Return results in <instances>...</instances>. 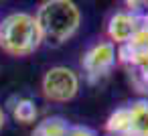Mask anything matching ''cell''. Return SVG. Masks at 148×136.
I'll use <instances>...</instances> for the list:
<instances>
[{
	"label": "cell",
	"mask_w": 148,
	"mask_h": 136,
	"mask_svg": "<svg viewBox=\"0 0 148 136\" xmlns=\"http://www.w3.org/2000/svg\"><path fill=\"white\" fill-rule=\"evenodd\" d=\"M35 21L39 25L43 45L61 47L79 31L81 10L71 0H47L39 4Z\"/></svg>",
	"instance_id": "6da1fadb"
},
{
	"label": "cell",
	"mask_w": 148,
	"mask_h": 136,
	"mask_svg": "<svg viewBox=\"0 0 148 136\" xmlns=\"http://www.w3.org/2000/svg\"><path fill=\"white\" fill-rule=\"evenodd\" d=\"M43 45L35 14L18 10L0 21V49L10 57H29Z\"/></svg>",
	"instance_id": "7a4b0ae2"
},
{
	"label": "cell",
	"mask_w": 148,
	"mask_h": 136,
	"mask_svg": "<svg viewBox=\"0 0 148 136\" xmlns=\"http://www.w3.org/2000/svg\"><path fill=\"white\" fill-rule=\"evenodd\" d=\"M41 93L47 102L67 104L79 93V75L65 65H55L41 79Z\"/></svg>",
	"instance_id": "3957f363"
},
{
	"label": "cell",
	"mask_w": 148,
	"mask_h": 136,
	"mask_svg": "<svg viewBox=\"0 0 148 136\" xmlns=\"http://www.w3.org/2000/svg\"><path fill=\"white\" fill-rule=\"evenodd\" d=\"M116 63H118V49L110 41H99V43L91 45L81 59V67H83L85 79L89 83L103 81L112 73Z\"/></svg>",
	"instance_id": "277c9868"
},
{
	"label": "cell",
	"mask_w": 148,
	"mask_h": 136,
	"mask_svg": "<svg viewBox=\"0 0 148 136\" xmlns=\"http://www.w3.org/2000/svg\"><path fill=\"white\" fill-rule=\"evenodd\" d=\"M142 27H144V21L134 10H118L108 21V37H110V43H114V45L128 43Z\"/></svg>",
	"instance_id": "5b68a950"
},
{
	"label": "cell",
	"mask_w": 148,
	"mask_h": 136,
	"mask_svg": "<svg viewBox=\"0 0 148 136\" xmlns=\"http://www.w3.org/2000/svg\"><path fill=\"white\" fill-rule=\"evenodd\" d=\"M118 61L128 69H140L148 65V27L144 25L128 43L118 47Z\"/></svg>",
	"instance_id": "8992f818"
},
{
	"label": "cell",
	"mask_w": 148,
	"mask_h": 136,
	"mask_svg": "<svg viewBox=\"0 0 148 136\" xmlns=\"http://www.w3.org/2000/svg\"><path fill=\"white\" fill-rule=\"evenodd\" d=\"M6 110L12 116L14 122L18 124H35L39 122V108L35 104V100H31L29 95H10L6 102Z\"/></svg>",
	"instance_id": "52a82bcc"
},
{
	"label": "cell",
	"mask_w": 148,
	"mask_h": 136,
	"mask_svg": "<svg viewBox=\"0 0 148 136\" xmlns=\"http://www.w3.org/2000/svg\"><path fill=\"white\" fill-rule=\"evenodd\" d=\"M128 108H130L128 136H148V100H136L128 104Z\"/></svg>",
	"instance_id": "ba28073f"
},
{
	"label": "cell",
	"mask_w": 148,
	"mask_h": 136,
	"mask_svg": "<svg viewBox=\"0 0 148 136\" xmlns=\"http://www.w3.org/2000/svg\"><path fill=\"white\" fill-rule=\"evenodd\" d=\"M69 126L71 124L63 116H47L35 124L31 136H67Z\"/></svg>",
	"instance_id": "9c48e42d"
},
{
	"label": "cell",
	"mask_w": 148,
	"mask_h": 136,
	"mask_svg": "<svg viewBox=\"0 0 148 136\" xmlns=\"http://www.w3.org/2000/svg\"><path fill=\"white\" fill-rule=\"evenodd\" d=\"M106 132L110 136H128L130 134V108L120 106L116 108L106 120Z\"/></svg>",
	"instance_id": "30bf717a"
},
{
	"label": "cell",
	"mask_w": 148,
	"mask_h": 136,
	"mask_svg": "<svg viewBox=\"0 0 148 136\" xmlns=\"http://www.w3.org/2000/svg\"><path fill=\"white\" fill-rule=\"evenodd\" d=\"M67 136H97V132L89 126H69Z\"/></svg>",
	"instance_id": "8fae6325"
},
{
	"label": "cell",
	"mask_w": 148,
	"mask_h": 136,
	"mask_svg": "<svg viewBox=\"0 0 148 136\" xmlns=\"http://www.w3.org/2000/svg\"><path fill=\"white\" fill-rule=\"evenodd\" d=\"M4 124H6V110H4L2 106H0V132H2Z\"/></svg>",
	"instance_id": "7c38bea8"
},
{
	"label": "cell",
	"mask_w": 148,
	"mask_h": 136,
	"mask_svg": "<svg viewBox=\"0 0 148 136\" xmlns=\"http://www.w3.org/2000/svg\"><path fill=\"white\" fill-rule=\"evenodd\" d=\"M146 27H148V25H146Z\"/></svg>",
	"instance_id": "4fadbf2b"
}]
</instances>
